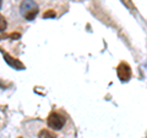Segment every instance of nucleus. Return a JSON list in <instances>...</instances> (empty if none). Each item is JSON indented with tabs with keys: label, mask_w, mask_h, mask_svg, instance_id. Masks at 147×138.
<instances>
[{
	"label": "nucleus",
	"mask_w": 147,
	"mask_h": 138,
	"mask_svg": "<svg viewBox=\"0 0 147 138\" xmlns=\"http://www.w3.org/2000/svg\"><path fill=\"white\" fill-rule=\"evenodd\" d=\"M18 138H22V137H18Z\"/></svg>",
	"instance_id": "9"
},
{
	"label": "nucleus",
	"mask_w": 147,
	"mask_h": 138,
	"mask_svg": "<svg viewBox=\"0 0 147 138\" xmlns=\"http://www.w3.org/2000/svg\"><path fill=\"white\" fill-rule=\"evenodd\" d=\"M65 125V117L59 113H52L48 116V126L53 130H61Z\"/></svg>",
	"instance_id": "2"
},
{
	"label": "nucleus",
	"mask_w": 147,
	"mask_h": 138,
	"mask_svg": "<svg viewBox=\"0 0 147 138\" xmlns=\"http://www.w3.org/2000/svg\"><path fill=\"white\" fill-rule=\"evenodd\" d=\"M43 17L44 18H49V17H55V12H54V10H48L47 12H44V15H43Z\"/></svg>",
	"instance_id": "7"
},
{
	"label": "nucleus",
	"mask_w": 147,
	"mask_h": 138,
	"mask_svg": "<svg viewBox=\"0 0 147 138\" xmlns=\"http://www.w3.org/2000/svg\"><path fill=\"white\" fill-rule=\"evenodd\" d=\"M38 137L39 138H57V136H55L54 133L52 131H49V130H42L39 132Z\"/></svg>",
	"instance_id": "5"
},
{
	"label": "nucleus",
	"mask_w": 147,
	"mask_h": 138,
	"mask_svg": "<svg viewBox=\"0 0 147 138\" xmlns=\"http://www.w3.org/2000/svg\"><path fill=\"white\" fill-rule=\"evenodd\" d=\"M20 10L21 13L26 20L32 21L34 20V17L37 16L38 13V5L33 1V0H24L21 3V6H20Z\"/></svg>",
	"instance_id": "1"
},
{
	"label": "nucleus",
	"mask_w": 147,
	"mask_h": 138,
	"mask_svg": "<svg viewBox=\"0 0 147 138\" xmlns=\"http://www.w3.org/2000/svg\"><path fill=\"white\" fill-rule=\"evenodd\" d=\"M1 4H3V0H0V7H1Z\"/></svg>",
	"instance_id": "8"
},
{
	"label": "nucleus",
	"mask_w": 147,
	"mask_h": 138,
	"mask_svg": "<svg viewBox=\"0 0 147 138\" xmlns=\"http://www.w3.org/2000/svg\"><path fill=\"white\" fill-rule=\"evenodd\" d=\"M118 77L121 82H127L131 78V68L127 62H120L117 68Z\"/></svg>",
	"instance_id": "3"
},
{
	"label": "nucleus",
	"mask_w": 147,
	"mask_h": 138,
	"mask_svg": "<svg viewBox=\"0 0 147 138\" xmlns=\"http://www.w3.org/2000/svg\"><path fill=\"white\" fill-rule=\"evenodd\" d=\"M4 59H5V61L10 65L11 67L13 68H16V70H24L25 66H24V64H22L21 61H18L17 59H13L12 56H10L9 54L6 53H4Z\"/></svg>",
	"instance_id": "4"
},
{
	"label": "nucleus",
	"mask_w": 147,
	"mask_h": 138,
	"mask_svg": "<svg viewBox=\"0 0 147 138\" xmlns=\"http://www.w3.org/2000/svg\"><path fill=\"white\" fill-rule=\"evenodd\" d=\"M6 26H7V23H6V20H5V17L0 15V32L5 31V29H6Z\"/></svg>",
	"instance_id": "6"
}]
</instances>
